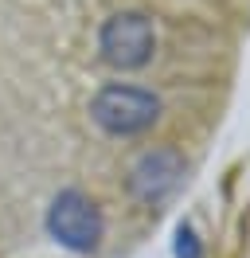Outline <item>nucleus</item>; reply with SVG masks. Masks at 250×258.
I'll use <instances>...</instances> for the list:
<instances>
[{"label": "nucleus", "mask_w": 250, "mask_h": 258, "mask_svg": "<svg viewBox=\"0 0 250 258\" xmlns=\"http://www.w3.org/2000/svg\"><path fill=\"white\" fill-rule=\"evenodd\" d=\"M176 258H203V246H200L196 231H192L188 223L176 231Z\"/></svg>", "instance_id": "nucleus-5"}, {"label": "nucleus", "mask_w": 250, "mask_h": 258, "mask_svg": "<svg viewBox=\"0 0 250 258\" xmlns=\"http://www.w3.org/2000/svg\"><path fill=\"white\" fill-rule=\"evenodd\" d=\"M98 55L113 71H145L156 55V24L137 8H121L98 28Z\"/></svg>", "instance_id": "nucleus-3"}, {"label": "nucleus", "mask_w": 250, "mask_h": 258, "mask_svg": "<svg viewBox=\"0 0 250 258\" xmlns=\"http://www.w3.org/2000/svg\"><path fill=\"white\" fill-rule=\"evenodd\" d=\"M184 184V157L168 145H156V149H145L137 161L129 164L125 172V188L129 196L145 204V208H160L164 200L180 192Z\"/></svg>", "instance_id": "nucleus-4"}, {"label": "nucleus", "mask_w": 250, "mask_h": 258, "mask_svg": "<svg viewBox=\"0 0 250 258\" xmlns=\"http://www.w3.org/2000/svg\"><path fill=\"white\" fill-rule=\"evenodd\" d=\"M164 102L137 82H106L90 98V121L106 137H141L160 121Z\"/></svg>", "instance_id": "nucleus-1"}, {"label": "nucleus", "mask_w": 250, "mask_h": 258, "mask_svg": "<svg viewBox=\"0 0 250 258\" xmlns=\"http://www.w3.org/2000/svg\"><path fill=\"white\" fill-rule=\"evenodd\" d=\"M43 227L59 246L75 250V254H94L102 246V235H106V215L98 208V200L86 196L82 188H62L47 204Z\"/></svg>", "instance_id": "nucleus-2"}]
</instances>
